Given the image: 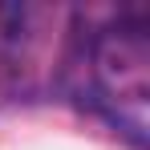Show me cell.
Wrapping results in <instances>:
<instances>
[{
    "label": "cell",
    "mask_w": 150,
    "mask_h": 150,
    "mask_svg": "<svg viewBox=\"0 0 150 150\" xmlns=\"http://www.w3.org/2000/svg\"><path fill=\"white\" fill-rule=\"evenodd\" d=\"M89 77L114 118L142 134V110L150 89V37L142 16H118L89 41Z\"/></svg>",
    "instance_id": "1"
}]
</instances>
